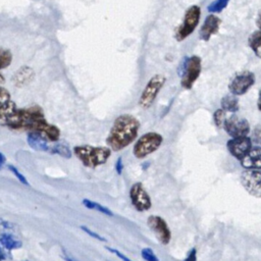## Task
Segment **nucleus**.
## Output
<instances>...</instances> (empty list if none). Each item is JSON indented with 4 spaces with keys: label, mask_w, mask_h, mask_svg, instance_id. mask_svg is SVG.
I'll list each match as a JSON object with an SVG mask.
<instances>
[{
    "label": "nucleus",
    "mask_w": 261,
    "mask_h": 261,
    "mask_svg": "<svg viewBox=\"0 0 261 261\" xmlns=\"http://www.w3.org/2000/svg\"><path fill=\"white\" fill-rule=\"evenodd\" d=\"M140 126L141 122L134 115L127 113L118 115L106 138L107 147L114 152L126 148L137 139Z\"/></svg>",
    "instance_id": "f257e3e1"
},
{
    "label": "nucleus",
    "mask_w": 261,
    "mask_h": 261,
    "mask_svg": "<svg viewBox=\"0 0 261 261\" xmlns=\"http://www.w3.org/2000/svg\"><path fill=\"white\" fill-rule=\"evenodd\" d=\"M73 154L86 167L96 168L107 162L111 155V150L103 146L79 145L73 147Z\"/></svg>",
    "instance_id": "f03ea898"
},
{
    "label": "nucleus",
    "mask_w": 261,
    "mask_h": 261,
    "mask_svg": "<svg viewBox=\"0 0 261 261\" xmlns=\"http://www.w3.org/2000/svg\"><path fill=\"white\" fill-rule=\"evenodd\" d=\"M202 70V60L198 55L185 57L177 67V74L180 76V85L186 90H191L198 80Z\"/></svg>",
    "instance_id": "7ed1b4c3"
},
{
    "label": "nucleus",
    "mask_w": 261,
    "mask_h": 261,
    "mask_svg": "<svg viewBox=\"0 0 261 261\" xmlns=\"http://www.w3.org/2000/svg\"><path fill=\"white\" fill-rule=\"evenodd\" d=\"M163 142V137L156 132H149L141 136L135 143L133 153L136 158L143 159L159 149Z\"/></svg>",
    "instance_id": "20e7f679"
},
{
    "label": "nucleus",
    "mask_w": 261,
    "mask_h": 261,
    "mask_svg": "<svg viewBox=\"0 0 261 261\" xmlns=\"http://www.w3.org/2000/svg\"><path fill=\"white\" fill-rule=\"evenodd\" d=\"M201 16V8L198 5L190 6L184 15V19L181 24L176 29L174 37L178 42L184 41L190 35H192L197 28Z\"/></svg>",
    "instance_id": "39448f33"
},
{
    "label": "nucleus",
    "mask_w": 261,
    "mask_h": 261,
    "mask_svg": "<svg viewBox=\"0 0 261 261\" xmlns=\"http://www.w3.org/2000/svg\"><path fill=\"white\" fill-rule=\"evenodd\" d=\"M165 82L166 77L162 74H155L148 81L138 101V104L142 109H148L153 105L158 93L165 85Z\"/></svg>",
    "instance_id": "423d86ee"
},
{
    "label": "nucleus",
    "mask_w": 261,
    "mask_h": 261,
    "mask_svg": "<svg viewBox=\"0 0 261 261\" xmlns=\"http://www.w3.org/2000/svg\"><path fill=\"white\" fill-rule=\"evenodd\" d=\"M256 76L255 73L249 70H245L237 74L228 85V90L230 94L234 96H241L246 94L249 89L255 84Z\"/></svg>",
    "instance_id": "0eeeda50"
},
{
    "label": "nucleus",
    "mask_w": 261,
    "mask_h": 261,
    "mask_svg": "<svg viewBox=\"0 0 261 261\" xmlns=\"http://www.w3.org/2000/svg\"><path fill=\"white\" fill-rule=\"evenodd\" d=\"M222 127L231 138L247 137L250 133L249 121L246 118L240 117L236 114H232L228 118H225Z\"/></svg>",
    "instance_id": "6e6552de"
},
{
    "label": "nucleus",
    "mask_w": 261,
    "mask_h": 261,
    "mask_svg": "<svg viewBox=\"0 0 261 261\" xmlns=\"http://www.w3.org/2000/svg\"><path fill=\"white\" fill-rule=\"evenodd\" d=\"M129 199L134 208L139 212H145L151 208V198L142 182H135L130 187Z\"/></svg>",
    "instance_id": "1a4fd4ad"
},
{
    "label": "nucleus",
    "mask_w": 261,
    "mask_h": 261,
    "mask_svg": "<svg viewBox=\"0 0 261 261\" xmlns=\"http://www.w3.org/2000/svg\"><path fill=\"white\" fill-rule=\"evenodd\" d=\"M244 189L252 196L260 198L261 195V172L260 169H245L240 176Z\"/></svg>",
    "instance_id": "9d476101"
},
{
    "label": "nucleus",
    "mask_w": 261,
    "mask_h": 261,
    "mask_svg": "<svg viewBox=\"0 0 261 261\" xmlns=\"http://www.w3.org/2000/svg\"><path fill=\"white\" fill-rule=\"evenodd\" d=\"M147 224L162 245H167L170 242L171 231L162 217L158 215H150L147 219Z\"/></svg>",
    "instance_id": "9b49d317"
},
{
    "label": "nucleus",
    "mask_w": 261,
    "mask_h": 261,
    "mask_svg": "<svg viewBox=\"0 0 261 261\" xmlns=\"http://www.w3.org/2000/svg\"><path fill=\"white\" fill-rule=\"evenodd\" d=\"M252 140L248 136L231 138L226 142V148L228 152L239 160H241L252 149Z\"/></svg>",
    "instance_id": "f8f14e48"
},
{
    "label": "nucleus",
    "mask_w": 261,
    "mask_h": 261,
    "mask_svg": "<svg viewBox=\"0 0 261 261\" xmlns=\"http://www.w3.org/2000/svg\"><path fill=\"white\" fill-rule=\"evenodd\" d=\"M220 24H221V19L217 15L212 13L207 15L199 31L200 39L203 41H209L211 37L219 31Z\"/></svg>",
    "instance_id": "ddd939ff"
},
{
    "label": "nucleus",
    "mask_w": 261,
    "mask_h": 261,
    "mask_svg": "<svg viewBox=\"0 0 261 261\" xmlns=\"http://www.w3.org/2000/svg\"><path fill=\"white\" fill-rule=\"evenodd\" d=\"M241 165L245 169H260L261 167V149L260 147H252V149L240 160Z\"/></svg>",
    "instance_id": "4468645a"
},
{
    "label": "nucleus",
    "mask_w": 261,
    "mask_h": 261,
    "mask_svg": "<svg viewBox=\"0 0 261 261\" xmlns=\"http://www.w3.org/2000/svg\"><path fill=\"white\" fill-rule=\"evenodd\" d=\"M27 142L29 146L36 151L49 152L50 150V145L48 144V140L39 133L30 132L27 136Z\"/></svg>",
    "instance_id": "2eb2a0df"
},
{
    "label": "nucleus",
    "mask_w": 261,
    "mask_h": 261,
    "mask_svg": "<svg viewBox=\"0 0 261 261\" xmlns=\"http://www.w3.org/2000/svg\"><path fill=\"white\" fill-rule=\"evenodd\" d=\"M35 76V72L30 66H21L14 73L12 81L16 87H24L30 84Z\"/></svg>",
    "instance_id": "dca6fc26"
},
{
    "label": "nucleus",
    "mask_w": 261,
    "mask_h": 261,
    "mask_svg": "<svg viewBox=\"0 0 261 261\" xmlns=\"http://www.w3.org/2000/svg\"><path fill=\"white\" fill-rule=\"evenodd\" d=\"M220 105L225 112H237L239 110V99L232 94H227L222 97Z\"/></svg>",
    "instance_id": "f3484780"
},
{
    "label": "nucleus",
    "mask_w": 261,
    "mask_h": 261,
    "mask_svg": "<svg viewBox=\"0 0 261 261\" xmlns=\"http://www.w3.org/2000/svg\"><path fill=\"white\" fill-rule=\"evenodd\" d=\"M0 246L7 250H15L21 248L22 243L10 233H2L0 236Z\"/></svg>",
    "instance_id": "a211bd4d"
},
{
    "label": "nucleus",
    "mask_w": 261,
    "mask_h": 261,
    "mask_svg": "<svg viewBox=\"0 0 261 261\" xmlns=\"http://www.w3.org/2000/svg\"><path fill=\"white\" fill-rule=\"evenodd\" d=\"M261 32L260 30H256L255 32H253L249 39H248V44L250 46V48L253 50V52L255 53V55L257 57L261 56Z\"/></svg>",
    "instance_id": "6ab92c4d"
},
{
    "label": "nucleus",
    "mask_w": 261,
    "mask_h": 261,
    "mask_svg": "<svg viewBox=\"0 0 261 261\" xmlns=\"http://www.w3.org/2000/svg\"><path fill=\"white\" fill-rule=\"evenodd\" d=\"M49 152L52 154H57L66 159H69L71 157V150H70L69 146L63 142H58V143H55L54 145L50 146Z\"/></svg>",
    "instance_id": "aec40b11"
},
{
    "label": "nucleus",
    "mask_w": 261,
    "mask_h": 261,
    "mask_svg": "<svg viewBox=\"0 0 261 261\" xmlns=\"http://www.w3.org/2000/svg\"><path fill=\"white\" fill-rule=\"evenodd\" d=\"M82 204L88 208V209H91V210H96L102 214H105V215H108V216H113V212L107 208L106 206H103L101 205L100 203H97L95 201H92V200H89V199H83L82 201Z\"/></svg>",
    "instance_id": "412c9836"
},
{
    "label": "nucleus",
    "mask_w": 261,
    "mask_h": 261,
    "mask_svg": "<svg viewBox=\"0 0 261 261\" xmlns=\"http://www.w3.org/2000/svg\"><path fill=\"white\" fill-rule=\"evenodd\" d=\"M228 2L229 0H214L207 6V10L212 14L219 13L227 6Z\"/></svg>",
    "instance_id": "4be33fe9"
},
{
    "label": "nucleus",
    "mask_w": 261,
    "mask_h": 261,
    "mask_svg": "<svg viewBox=\"0 0 261 261\" xmlns=\"http://www.w3.org/2000/svg\"><path fill=\"white\" fill-rule=\"evenodd\" d=\"M12 60V55L9 51L0 48V69L7 67Z\"/></svg>",
    "instance_id": "5701e85b"
},
{
    "label": "nucleus",
    "mask_w": 261,
    "mask_h": 261,
    "mask_svg": "<svg viewBox=\"0 0 261 261\" xmlns=\"http://www.w3.org/2000/svg\"><path fill=\"white\" fill-rule=\"evenodd\" d=\"M225 111H223L221 108L219 109H216L213 113V121L215 123V125L220 128L223 126V123H224V120H225Z\"/></svg>",
    "instance_id": "b1692460"
},
{
    "label": "nucleus",
    "mask_w": 261,
    "mask_h": 261,
    "mask_svg": "<svg viewBox=\"0 0 261 261\" xmlns=\"http://www.w3.org/2000/svg\"><path fill=\"white\" fill-rule=\"evenodd\" d=\"M141 256L145 261H159V258L151 248H143L141 250Z\"/></svg>",
    "instance_id": "393cba45"
},
{
    "label": "nucleus",
    "mask_w": 261,
    "mask_h": 261,
    "mask_svg": "<svg viewBox=\"0 0 261 261\" xmlns=\"http://www.w3.org/2000/svg\"><path fill=\"white\" fill-rule=\"evenodd\" d=\"M7 167H8V169L15 175V177H16L21 184H23V185H25V186H29V181H28V179L25 178V176H24L15 166L9 164Z\"/></svg>",
    "instance_id": "a878e982"
},
{
    "label": "nucleus",
    "mask_w": 261,
    "mask_h": 261,
    "mask_svg": "<svg viewBox=\"0 0 261 261\" xmlns=\"http://www.w3.org/2000/svg\"><path fill=\"white\" fill-rule=\"evenodd\" d=\"M80 228H81L84 232H86L88 236H90V237H92V238H94V239H96V240H98V241H100V242H106V240H105L102 236H100L99 233L95 232L94 230H92L91 228L87 227L86 225H81Z\"/></svg>",
    "instance_id": "bb28decb"
},
{
    "label": "nucleus",
    "mask_w": 261,
    "mask_h": 261,
    "mask_svg": "<svg viewBox=\"0 0 261 261\" xmlns=\"http://www.w3.org/2000/svg\"><path fill=\"white\" fill-rule=\"evenodd\" d=\"M9 100V94L6 90H4L3 88L0 87V107H2L3 105H5L6 103H8Z\"/></svg>",
    "instance_id": "cd10ccee"
},
{
    "label": "nucleus",
    "mask_w": 261,
    "mask_h": 261,
    "mask_svg": "<svg viewBox=\"0 0 261 261\" xmlns=\"http://www.w3.org/2000/svg\"><path fill=\"white\" fill-rule=\"evenodd\" d=\"M109 252H111V253H114L119 259H121L122 261H133V260H130L129 258H127L124 254H122L121 252H119L117 249H113V248H110V247H105Z\"/></svg>",
    "instance_id": "c85d7f7f"
},
{
    "label": "nucleus",
    "mask_w": 261,
    "mask_h": 261,
    "mask_svg": "<svg viewBox=\"0 0 261 261\" xmlns=\"http://www.w3.org/2000/svg\"><path fill=\"white\" fill-rule=\"evenodd\" d=\"M184 261H197V250H196V248H192L189 251V253H188L187 257L184 259Z\"/></svg>",
    "instance_id": "c756f323"
},
{
    "label": "nucleus",
    "mask_w": 261,
    "mask_h": 261,
    "mask_svg": "<svg viewBox=\"0 0 261 261\" xmlns=\"http://www.w3.org/2000/svg\"><path fill=\"white\" fill-rule=\"evenodd\" d=\"M115 170L117 172V174H121L122 170H123V163H122V158L118 157L116 162H115Z\"/></svg>",
    "instance_id": "7c9ffc66"
},
{
    "label": "nucleus",
    "mask_w": 261,
    "mask_h": 261,
    "mask_svg": "<svg viewBox=\"0 0 261 261\" xmlns=\"http://www.w3.org/2000/svg\"><path fill=\"white\" fill-rule=\"evenodd\" d=\"M5 161H6V158H5V156L0 152V168H1V166L5 163Z\"/></svg>",
    "instance_id": "2f4dec72"
},
{
    "label": "nucleus",
    "mask_w": 261,
    "mask_h": 261,
    "mask_svg": "<svg viewBox=\"0 0 261 261\" xmlns=\"http://www.w3.org/2000/svg\"><path fill=\"white\" fill-rule=\"evenodd\" d=\"M63 259H64L65 261H76L75 259H73L72 257H70V256H68V255H64V256H63Z\"/></svg>",
    "instance_id": "473e14b6"
},
{
    "label": "nucleus",
    "mask_w": 261,
    "mask_h": 261,
    "mask_svg": "<svg viewBox=\"0 0 261 261\" xmlns=\"http://www.w3.org/2000/svg\"><path fill=\"white\" fill-rule=\"evenodd\" d=\"M5 258V256H4V253H3V250H2V247L0 246V261H2L3 259Z\"/></svg>",
    "instance_id": "72a5a7b5"
}]
</instances>
